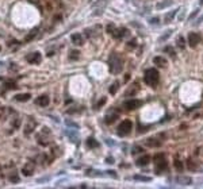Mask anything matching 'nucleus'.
Wrapping results in <instances>:
<instances>
[{"mask_svg": "<svg viewBox=\"0 0 203 189\" xmlns=\"http://www.w3.org/2000/svg\"><path fill=\"white\" fill-rule=\"evenodd\" d=\"M149 162H150V157L149 155H141L140 158H137L135 164H137L138 166H145V165H148Z\"/></svg>", "mask_w": 203, "mask_h": 189, "instance_id": "obj_8", "label": "nucleus"}, {"mask_svg": "<svg viewBox=\"0 0 203 189\" xmlns=\"http://www.w3.org/2000/svg\"><path fill=\"white\" fill-rule=\"evenodd\" d=\"M165 159V154L164 153H158V154H156V155H154V158H153V161L156 162H161V161H164Z\"/></svg>", "mask_w": 203, "mask_h": 189, "instance_id": "obj_22", "label": "nucleus"}, {"mask_svg": "<svg viewBox=\"0 0 203 189\" xmlns=\"http://www.w3.org/2000/svg\"><path fill=\"white\" fill-rule=\"evenodd\" d=\"M200 3H202V4H203V0H200Z\"/></svg>", "mask_w": 203, "mask_h": 189, "instance_id": "obj_37", "label": "nucleus"}, {"mask_svg": "<svg viewBox=\"0 0 203 189\" xmlns=\"http://www.w3.org/2000/svg\"><path fill=\"white\" fill-rule=\"evenodd\" d=\"M30 93H20V94H16L15 96V100L16 101H27V100H30Z\"/></svg>", "mask_w": 203, "mask_h": 189, "instance_id": "obj_17", "label": "nucleus"}, {"mask_svg": "<svg viewBox=\"0 0 203 189\" xmlns=\"http://www.w3.org/2000/svg\"><path fill=\"white\" fill-rule=\"evenodd\" d=\"M116 119H118V113L116 112H108L107 116H106V123L111 124V123H114Z\"/></svg>", "mask_w": 203, "mask_h": 189, "instance_id": "obj_14", "label": "nucleus"}, {"mask_svg": "<svg viewBox=\"0 0 203 189\" xmlns=\"http://www.w3.org/2000/svg\"><path fill=\"white\" fill-rule=\"evenodd\" d=\"M104 103H106V97H102V99L96 103V105H95V110H99V108H102Z\"/></svg>", "mask_w": 203, "mask_h": 189, "instance_id": "obj_29", "label": "nucleus"}, {"mask_svg": "<svg viewBox=\"0 0 203 189\" xmlns=\"http://www.w3.org/2000/svg\"><path fill=\"white\" fill-rule=\"evenodd\" d=\"M115 30H116V27L114 26V24H111V23L107 24V27H106V31H107L108 34H111V35L114 34V31H115Z\"/></svg>", "mask_w": 203, "mask_h": 189, "instance_id": "obj_26", "label": "nucleus"}, {"mask_svg": "<svg viewBox=\"0 0 203 189\" xmlns=\"http://www.w3.org/2000/svg\"><path fill=\"white\" fill-rule=\"evenodd\" d=\"M41 54L38 53V51H34V53H30L29 56L26 57V59H27V62L29 64H32V65H37V64H39L41 62Z\"/></svg>", "mask_w": 203, "mask_h": 189, "instance_id": "obj_4", "label": "nucleus"}, {"mask_svg": "<svg viewBox=\"0 0 203 189\" xmlns=\"http://www.w3.org/2000/svg\"><path fill=\"white\" fill-rule=\"evenodd\" d=\"M78 57H80V51L78 50H72L69 53V58L72 59V61H75V59H77Z\"/></svg>", "mask_w": 203, "mask_h": 189, "instance_id": "obj_21", "label": "nucleus"}, {"mask_svg": "<svg viewBox=\"0 0 203 189\" xmlns=\"http://www.w3.org/2000/svg\"><path fill=\"white\" fill-rule=\"evenodd\" d=\"M49 103H50V99H49L48 94H41L39 97L35 99V104L39 105V107H46Z\"/></svg>", "mask_w": 203, "mask_h": 189, "instance_id": "obj_7", "label": "nucleus"}, {"mask_svg": "<svg viewBox=\"0 0 203 189\" xmlns=\"http://www.w3.org/2000/svg\"><path fill=\"white\" fill-rule=\"evenodd\" d=\"M10 180L12 181V182H19V176H16V174H11V176H10Z\"/></svg>", "mask_w": 203, "mask_h": 189, "instance_id": "obj_32", "label": "nucleus"}, {"mask_svg": "<svg viewBox=\"0 0 203 189\" xmlns=\"http://www.w3.org/2000/svg\"><path fill=\"white\" fill-rule=\"evenodd\" d=\"M199 42H200V37H199V35L195 34V32H189V34H188V45L191 46V47H195V46H196Z\"/></svg>", "mask_w": 203, "mask_h": 189, "instance_id": "obj_6", "label": "nucleus"}, {"mask_svg": "<svg viewBox=\"0 0 203 189\" xmlns=\"http://www.w3.org/2000/svg\"><path fill=\"white\" fill-rule=\"evenodd\" d=\"M173 165H175V167L179 170V172H181V170L184 169V165L181 164V162L179 161V159H175V162H173Z\"/></svg>", "mask_w": 203, "mask_h": 189, "instance_id": "obj_25", "label": "nucleus"}, {"mask_svg": "<svg viewBox=\"0 0 203 189\" xmlns=\"http://www.w3.org/2000/svg\"><path fill=\"white\" fill-rule=\"evenodd\" d=\"M15 86H16V84H15V81H14V80L5 81V88H7V89H14Z\"/></svg>", "mask_w": 203, "mask_h": 189, "instance_id": "obj_24", "label": "nucleus"}, {"mask_svg": "<svg viewBox=\"0 0 203 189\" xmlns=\"http://www.w3.org/2000/svg\"><path fill=\"white\" fill-rule=\"evenodd\" d=\"M38 32H39V28H38V27L32 28L31 31H30L29 34H27L26 37H24V40H26V42H30V40H32V39H34V38L38 35Z\"/></svg>", "mask_w": 203, "mask_h": 189, "instance_id": "obj_10", "label": "nucleus"}, {"mask_svg": "<svg viewBox=\"0 0 203 189\" xmlns=\"http://www.w3.org/2000/svg\"><path fill=\"white\" fill-rule=\"evenodd\" d=\"M160 80V74L157 69H148L145 72V82L150 86H156Z\"/></svg>", "mask_w": 203, "mask_h": 189, "instance_id": "obj_2", "label": "nucleus"}, {"mask_svg": "<svg viewBox=\"0 0 203 189\" xmlns=\"http://www.w3.org/2000/svg\"><path fill=\"white\" fill-rule=\"evenodd\" d=\"M34 128H35V122L32 120V119H30L26 124V128H24V135L31 134V132L34 131Z\"/></svg>", "mask_w": 203, "mask_h": 189, "instance_id": "obj_9", "label": "nucleus"}, {"mask_svg": "<svg viewBox=\"0 0 203 189\" xmlns=\"http://www.w3.org/2000/svg\"><path fill=\"white\" fill-rule=\"evenodd\" d=\"M169 34H171V32H165V34L162 35V37L160 38V39H161V40H165V38H167V37H168V35H169Z\"/></svg>", "mask_w": 203, "mask_h": 189, "instance_id": "obj_35", "label": "nucleus"}, {"mask_svg": "<svg viewBox=\"0 0 203 189\" xmlns=\"http://www.w3.org/2000/svg\"><path fill=\"white\" fill-rule=\"evenodd\" d=\"M19 124H20V120H19V119H15V120L12 122L14 128H18V127H19Z\"/></svg>", "mask_w": 203, "mask_h": 189, "instance_id": "obj_34", "label": "nucleus"}, {"mask_svg": "<svg viewBox=\"0 0 203 189\" xmlns=\"http://www.w3.org/2000/svg\"><path fill=\"white\" fill-rule=\"evenodd\" d=\"M187 169H188V170H192V172H194V170H196V164H195V162L192 161L191 158L187 159Z\"/></svg>", "mask_w": 203, "mask_h": 189, "instance_id": "obj_20", "label": "nucleus"}, {"mask_svg": "<svg viewBox=\"0 0 203 189\" xmlns=\"http://www.w3.org/2000/svg\"><path fill=\"white\" fill-rule=\"evenodd\" d=\"M108 66H110V72L112 73V74L121 73L122 69H123V62H122L121 57H119L118 54L112 53L110 56V58H108Z\"/></svg>", "mask_w": 203, "mask_h": 189, "instance_id": "obj_1", "label": "nucleus"}, {"mask_svg": "<svg viewBox=\"0 0 203 189\" xmlns=\"http://www.w3.org/2000/svg\"><path fill=\"white\" fill-rule=\"evenodd\" d=\"M143 148L140 147V146H134V148H133V154H137V153H142Z\"/></svg>", "mask_w": 203, "mask_h": 189, "instance_id": "obj_31", "label": "nucleus"}, {"mask_svg": "<svg viewBox=\"0 0 203 189\" xmlns=\"http://www.w3.org/2000/svg\"><path fill=\"white\" fill-rule=\"evenodd\" d=\"M22 173H23L26 177H29V176H32V173H34V166H32V164L24 165L23 169H22Z\"/></svg>", "mask_w": 203, "mask_h": 189, "instance_id": "obj_11", "label": "nucleus"}, {"mask_svg": "<svg viewBox=\"0 0 203 189\" xmlns=\"http://www.w3.org/2000/svg\"><path fill=\"white\" fill-rule=\"evenodd\" d=\"M118 88H119V84H118V82L112 84V85L110 86V93H111V94H115L116 91H118Z\"/></svg>", "mask_w": 203, "mask_h": 189, "instance_id": "obj_28", "label": "nucleus"}, {"mask_svg": "<svg viewBox=\"0 0 203 189\" xmlns=\"http://www.w3.org/2000/svg\"><path fill=\"white\" fill-rule=\"evenodd\" d=\"M131 128H133V123H131V120H129V119H125V120H122L121 123H119L118 130H116V131H118V134L121 135V136H125V135L130 134Z\"/></svg>", "mask_w": 203, "mask_h": 189, "instance_id": "obj_3", "label": "nucleus"}, {"mask_svg": "<svg viewBox=\"0 0 203 189\" xmlns=\"http://www.w3.org/2000/svg\"><path fill=\"white\" fill-rule=\"evenodd\" d=\"M134 180L135 181H143V182H148V181H150V178L145 177V176H134Z\"/></svg>", "mask_w": 203, "mask_h": 189, "instance_id": "obj_27", "label": "nucleus"}, {"mask_svg": "<svg viewBox=\"0 0 203 189\" xmlns=\"http://www.w3.org/2000/svg\"><path fill=\"white\" fill-rule=\"evenodd\" d=\"M176 12H177V10H175V11H172V12H169L167 16H165V23H169L171 20H172L173 18H175V15H176Z\"/></svg>", "mask_w": 203, "mask_h": 189, "instance_id": "obj_23", "label": "nucleus"}, {"mask_svg": "<svg viewBox=\"0 0 203 189\" xmlns=\"http://www.w3.org/2000/svg\"><path fill=\"white\" fill-rule=\"evenodd\" d=\"M146 145L150 146V147H158V146L161 145V142H160L157 138H149V139L146 140Z\"/></svg>", "mask_w": 203, "mask_h": 189, "instance_id": "obj_16", "label": "nucleus"}, {"mask_svg": "<svg viewBox=\"0 0 203 189\" xmlns=\"http://www.w3.org/2000/svg\"><path fill=\"white\" fill-rule=\"evenodd\" d=\"M149 128H150V126H140V127H138V131L143 132V131H148Z\"/></svg>", "mask_w": 203, "mask_h": 189, "instance_id": "obj_33", "label": "nucleus"}, {"mask_svg": "<svg viewBox=\"0 0 203 189\" xmlns=\"http://www.w3.org/2000/svg\"><path fill=\"white\" fill-rule=\"evenodd\" d=\"M87 146H88L89 148H94V147H97L99 143H97L94 138H88V139H87Z\"/></svg>", "mask_w": 203, "mask_h": 189, "instance_id": "obj_18", "label": "nucleus"}, {"mask_svg": "<svg viewBox=\"0 0 203 189\" xmlns=\"http://www.w3.org/2000/svg\"><path fill=\"white\" fill-rule=\"evenodd\" d=\"M167 169V161H161V162H157L156 164V173H161V172H164V170Z\"/></svg>", "mask_w": 203, "mask_h": 189, "instance_id": "obj_15", "label": "nucleus"}, {"mask_svg": "<svg viewBox=\"0 0 203 189\" xmlns=\"http://www.w3.org/2000/svg\"><path fill=\"white\" fill-rule=\"evenodd\" d=\"M176 45H177V47H180V49L186 47V39H184V37H179L177 39H176Z\"/></svg>", "mask_w": 203, "mask_h": 189, "instance_id": "obj_19", "label": "nucleus"}, {"mask_svg": "<svg viewBox=\"0 0 203 189\" xmlns=\"http://www.w3.org/2000/svg\"><path fill=\"white\" fill-rule=\"evenodd\" d=\"M127 45H129V46H131V47H134V46H135V40L133 39L131 42H129V43H127Z\"/></svg>", "mask_w": 203, "mask_h": 189, "instance_id": "obj_36", "label": "nucleus"}, {"mask_svg": "<svg viewBox=\"0 0 203 189\" xmlns=\"http://www.w3.org/2000/svg\"><path fill=\"white\" fill-rule=\"evenodd\" d=\"M154 64L158 68H167V59L161 56H157V57H154Z\"/></svg>", "mask_w": 203, "mask_h": 189, "instance_id": "obj_12", "label": "nucleus"}, {"mask_svg": "<svg viewBox=\"0 0 203 189\" xmlns=\"http://www.w3.org/2000/svg\"><path fill=\"white\" fill-rule=\"evenodd\" d=\"M140 105H141V100H137V99L127 100V101L125 103V108H126L127 111H133V110H135V108H138Z\"/></svg>", "mask_w": 203, "mask_h": 189, "instance_id": "obj_5", "label": "nucleus"}, {"mask_svg": "<svg viewBox=\"0 0 203 189\" xmlns=\"http://www.w3.org/2000/svg\"><path fill=\"white\" fill-rule=\"evenodd\" d=\"M72 42L77 46H81L84 43V39H83V35L81 34H73L72 35Z\"/></svg>", "mask_w": 203, "mask_h": 189, "instance_id": "obj_13", "label": "nucleus"}, {"mask_svg": "<svg viewBox=\"0 0 203 189\" xmlns=\"http://www.w3.org/2000/svg\"><path fill=\"white\" fill-rule=\"evenodd\" d=\"M165 53H168L171 57H172V58H175V57H176V54H175V51H173V49L169 47V46H168V47H165Z\"/></svg>", "mask_w": 203, "mask_h": 189, "instance_id": "obj_30", "label": "nucleus"}]
</instances>
